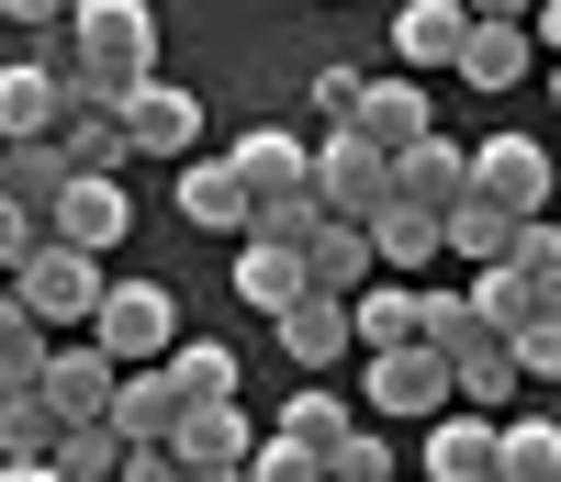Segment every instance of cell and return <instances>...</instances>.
<instances>
[{"instance_id":"obj_1","label":"cell","mask_w":561,"mask_h":482,"mask_svg":"<svg viewBox=\"0 0 561 482\" xmlns=\"http://www.w3.org/2000/svg\"><path fill=\"white\" fill-rule=\"evenodd\" d=\"M57 79L124 113L135 90L158 79V12H147V0H68V23H57Z\"/></svg>"},{"instance_id":"obj_2","label":"cell","mask_w":561,"mask_h":482,"mask_svg":"<svg viewBox=\"0 0 561 482\" xmlns=\"http://www.w3.org/2000/svg\"><path fill=\"white\" fill-rule=\"evenodd\" d=\"M427 348L449 359V393L472 404V415H505V404L528 393V381H517V359H505V336H494L472 303H460V292H427Z\"/></svg>"},{"instance_id":"obj_3","label":"cell","mask_w":561,"mask_h":482,"mask_svg":"<svg viewBox=\"0 0 561 482\" xmlns=\"http://www.w3.org/2000/svg\"><path fill=\"white\" fill-rule=\"evenodd\" d=\"M90 348L113 370H147L180 348V292L169 280H102V314H90Z\"/></svg>"},{"instance_id":"obj_4","label":"cell","mask_w":561,"mask_h":482,"mask_svg":"<svg viewBox=\"0 0 561 482\" xmlns=\"http://www.w3.org/2000/svg\"><path fill=\"white\" fill-rule=\"evenodd\" d=\"M12 303H23L45 336H90V314H102V259H79V248L45 236V248L12 269Z\"/></svg>"},{"instance_id":"obj_5","label":"cell","mask_w":561,"mask_h":482,"mask_svg":"<svg viewBox=\"0 0 561 482\" xmlns=\"http://www.w3.org/2000/svg\"><path fill=\"white\" fill-rule=\"evenodd\" d=\"M359 404L382 415V426H438L460 393H449V359L438 348H382V359L359 370Z\"/></svg>"},{"instance_id":"obj_6","label":"cell","mask_w":561,"mask_h":482,"mask_svg":"<svg viewBox=\"0 0 561 482\" xmlns=\"http://www.w3.org/2000/svg\"><path fill=\"white\" fill-rule=\"evenodd\" d=\"M225 169H237L248 214H270V203H314V147H304L293 124H248L237 147H225Z\"/></svg>"},{"instance_id":"obj_7","label":"cell","mask_w":561,"mask_h":482,"mask_svg":"<svg viewBox=\"0 0 561 482\" xmlns=\"http://www.w3.org/2000/svg\"><path fill=\"white\" fill-rule=\"evenodd\" d=\"M314 203L348 214V225H370L393 203V158L370 147V135H314Z\"/></svg>"},{"instance_id":"obj_8","label":"cell","mask_w":561,"mask_h":482,"mask_svg":"<svg viewBox=\"0 0 561 482\" xmlns=\"http://www.w3.org/2000/svg\"><path fill=\"white\" fill-rule=\"evenodd\" d=\"M472 203H494V214H550V147L539 135H483L472 147Z\"/></svg>"},{"instance_id":"obj_9","label":"cell","mask_w":561,"mask_h":482,"mask_svg":"<svg viewBox=\"0 0 561 482\" xmlns=\"http://www.w3.org/2000/svg\"><path fill=\"white\" fill-rule=\"evenodd\" d=\"M248 449H259L248 404H180V426H169V460L192 471V482H237V471H248Z\"/></svg>"},{"instance_id":"obj_10","label":"cell","mask_w":561,"mask_h":482,"mask_svg":"<svg viewBox=\"0 0 561 482\" xmlns=\"http://www.w3.org/2000/svg\"><path fill=\"white\" fill-rule=\"evenodd\" d=\"M348 348H427V280H382L370 269L359 292H348Z\"/></svg>"},{"instance_id":"obj_11","label":"cell","mask_w":561,"mask_h":482,"mask_svg":"<svg viewBox=\"0 0 561 482\" xmlns=\"http://www.w3.org/2000/svg\"><path fill=\"white\" fill-rule=\"evenodd\" d=\"M45 236L79 259H113L124 236H135V203H124V180H68L57 191V214H45Z\"/></svg>"},{"instance_id":"obj_12","label":"cell","mask_w":561,"mask_h":482,"mask_svg":"<svg viewBox=\"0 0 561 482\" xmlns=\"http://www.w3.org/2000/svg\"><path fill=\"white\" fill-rule=\"evenodd\" d=\"M124 147H135V158H203V102H192L180 79H147V90L124 102Z\"/></svg>"},{"instance_id":"obj_13","label":"cell","mask_w":561,"mask_h":482,"mask_svg":"<svg viewBox=\"0 0 561 482\" xmlns=\"http://www.w3.org/2000/svg\"><path fill=\"white\" fill-rule=\"evenodd\" d=\"M113 381H124V370L90 348V336H68V348H45V381H34V393H45V415H57V426H102Z\"/></svg>"},{"instance_id":"obj_14","label":"cell","mask_w":561,"mask_h":482,"mask_svg":"<svg viewBox=\"0 0 561 482\" xmlns=\"http://www.w3.org/2000/svg\"><path fill=\"white\" fill-rule=\"evenodd\" d=\"M270 325H280V359H293L304 381H325V370L348 359V303H337V292H304V303H280Z\"/></svg>"},{"instance_id":"obj_15","label":"cell","mask_w":561,"mask_h":482,"mask_svg":"<svg viewBox=\"0 0 561 482\" xmlns=\"http://www.w3.org/2000/svg\"><path fill=\"white\" fill-rule=\"evenodd\" d=\"M102 426H113V438L124 449H169V426H180V381L147 359V370H124L113 381V404H102Z\"/></svg>"},{"instance_id":"obj_16","label":"cell","mask_w":561,"mask_h":482,"mask_svg":"<svg viewBox=\"0 0 561 482\" xmlns=\"http://www.w3.org/2000/svg\"><path fill=\"white\" fill-rule=\"evenodd\" d=\"M57 147H68V169L79 180H124V113L113 102H90V90H68V102H57Z\"/></svg>"},{"instance_id":"obj_17","label":"cell","mask_w":561,"mask_h":482,"mask_svg":"<svg viewBox=\"0 0 561 482\" xmlns=\"http://www.w3.org/2000/svg\"><path fill=\"white\" fill-rule=\"evenodd\" d=\"M460 191H472V147H449V135H415L393 158V203H415V214H449Z\"/></svg>"},{"instance_id":"obj_18","label":"cell","mask_w":561,"mask_h":482,"mask_svg":"<svg viewBox=\"0 0 561 482\" xmlns=\"http://www.w3.org/2000/svg\"><path fill=\"white\" fill-rule=\"evenodd\" d=\"M415 482H494V415L449 404V415L427 426V460H415Z\"/></svg>"},{"instance_id":"obj_19","label":"cell","mask_w":561,"mask_h":482,"mask_svg":"<svg viewBox=\"0 0 561 482\" xmlns=\"http://www.w3.org/2000/svg\"><path fill=\"white\" fill-rule=\"evenodd\" d=\"M57 102H68V79L45 68V57H12V68H0V147L57 135Z\"/></svg>"},{"instance_id":"obj_20","label":"cell","mask_w":561,"mask_h":482,"mask_svg":"<svg viewBox=\"0 0 561 482\" xmlns=\"http://www.w3.org/2000/svg\"><path fill=\"white\" fill-rule=\"evenodd\" d=\"M348 135H370L382 158H404L415 135H438V113H427V90H415V79H370L359 113H348Z\"/></svg>"},{"instance_id":"obj_21","label":"cell","mask_w":561,"mask_h":482,"mask_svg":"<svg viewBox=\"0 0 561 482\" xmlns=\"http://www.w3.org/2000/svg\"><path fill=\"white\" fill-rule=\"evenodd\" d=\"M460 79H472L483 90V102H494V90H517L528 68H539V45H528V23H472V34H460V57H449Z\"/></svg>"},{"instance_id":"obj_22","label":"cell","mask_w":561,"mask_h":482,"mask_svg":"<svg viewBox=\"0 0 561 482\" xmlns=\"http://www.w3.org/2000/svg\"><path fill=\"white\" fill-rule=\"evenodd\" d=\"M180 225L192 236H248V191L225 158H180Z\"/></svg>"},{"instance_id":"obj_23","label":"cell","mask_w":561,"mask_h":482,"mask_svg":"<svg viewBox=\"0 0 561 482\" xmlns=\"http://www.w3.org/2000/svg\"><path fill=\"white\" fill-rule=\"evenodd\" d=\"M359 280H370V236L348 225V214H314V236H304V292H359Z\"/></svg>"},{"instance_id":"obj_24","label":"cell","mask_w":561,"mask_h":482,"mask_svg":"<svg viewBox=\"0 0 561 482\" xmlns=\"http://www.w3.org/2000/svg\"><path fill=\"white\" fill-rule=\"evenodd\" d=\"M68 180H79V169H68L57 135H34V147H0V203H23L34 225L57 214V191H68Z\"/></svg>"},{"instance_id":"obj_25","label":"cell","mask_w":561,"mask_h":482,"mask_svg":"<svg viewBox=\"0 0 561 482\" xmlns=\"http://www.w3.org/2000/svg\"><path fill=\"white\" fill-rule=\"evenodd\" d=\"M460 34H472V12H460V0H404V12H393V57H404V79H415V68H449Z\"/></svg>"},{"instance_id":"obj_26","label":"cell","mask_w":561,"mask_h":482,"mask_svg":"<svg viewBox=\"0 0 561 482\" xmlns=\"http://www.w3.org/2000/svg\"><path fill=\"white\" fill-rule=\"evenodd\" d=\"M438 259H472V269H505V259H517V214H494V203H472V191H460V203L438 214Z\"/></svg>"},{"instance_id":"obj_27","label":"cell","mask_w":561,"mask_h":482,"mask_svg":"<svg viewBox=\"0 0 561 482\" xmlns=\"http://www.w3.org/2000/svg\"><path fill=\"white\" fill-rule=\"evenodd\" d=\"M359 236H370V269H382V280H415L438 259V214H415V203H382Z\"/></svg>"},{"instance_id":"obj_28","label":"cell","mask_w":561,"mask_h":482,"mask_svg":"<svg viewBox=\"0 0 561 482\" xmlns=\"http://www.w3.org/2000/svg\"><path fill=\"white\" fill-rule=\"evenodd\" d=\"M237 303H259V314L304 303V248H270V236H237Z\"/></svg>"},{"instance_id":"obj_29","label":"cell","mask_w":561,"mask_h":482,"mask_svg":"<svg viewBox=\"0 0 561 482\" xmlns=\"http://www.w3.org/2000/svg\"><path fill=\"white\" fill-rule=\"evenodd\" d=\"M494 482H561V426L550 415H505L494 426Z\"/></svg>"},{"instance_id":"obj_30","label":"cell","mask_w":561,"mask_h":482,"mask_svg":"<svg viewBox=\"0 0 561 482\" xmlns=\"http://www.w3.org/2000/svg\"><path fill=\"white\" fill-rule=\"evenodd\" d=\"M158 370L180 381V404H237V348H225V336H180Z\"/></svg>"},{"instance_id":"obj_31","label":"cell","mask_w":561,"mask_h":482,"mask_svg":"<svg viewBox=\"0 0 561 482\" xmlns=\"http://www.w3.org/2000/svg\"><path fill=\"white\" fill-rule=\"evenodd\" d=\"M348 426H359V415H348V393H325V381H304V393L280 404V426H270V438H293V449H314V460H325V449L348 438Z\"/></svg>"},{"instance_id":"obj_32","label":"cell","mask_w":561,"mask_h":482,"mask_svg":"<svg viewBox=\"0 0 561 482\" xmlns=\"http://www.w3.org/2000/svg\"><path fill=\"white\" fill-rule=\"evenodd\" d=\"M45 348H57V336L0 292V393H34V381H45Z\"/></svg>"},{"instance_id":"obj_33","label":"cell","mask_w":561,"mask_h":482,"mask_svg":"<svg viewBox=\"0 0 561 482\" xmlns=\"http://www.w3.org/2000/svg\"><path fill=\"white\" fill-rule=\"evenodd\" d=\"M505 269L528 280V303H539V314H561V225H550V214L517 225V259H505Z\"/></svg>"},{"instance_id":"obj_34","label":"cell","mask_w":561,"mask_h":482,"mask_svg":"<svg viewBox=\"0 0 561 482\" xmlns=\"http://www.w3.org/2000/svg\"><path fill=\"white\" fill-rule=\"evenodd\" d=\"M45 460H57V482H124V438L113 426H57Z\"/></svg>"},{"instance_id":"obj_35","label":"cell","mask_w":561,"mask_h":482,"mask_svg":"<svg viewBox=\"0 0 561 482\" xmlns=\"http://www.w3.org/2000/svg\"><path fill=\"white\" fill-rule=\"evenodd\" d=\"M57 449V415H45V393H0V460H45Z\"/></svg>"},{"instance_id":"obj_36","label":"cell","mask_w":561,"mask_h":482,"mask_svg":"<svg viewBox=\"0 0 561 482\" xmlns=\"http://www.w3.org/2000/svg\"><path fill=\"white\" fill-rule=\"evenodd\" d=\"M460 303H472V314H483L494 336H517V325L539 314V303H528V280H517V269H472V292H460Z\"/></svg>"},{"instance_id":"obj_37","label":"cell","mask_w":561,"mask_h":482,"mask_svg":"<svg viewBox=\"0 0 561 482\" xmlns=\"http://www.w3.org/2000/svg\"><path fill=\"white\" fill-rule=\"evenodd\" d=\"M325 482H404L393 471V438H382V426H348V438L325 449Z\"/></svg>"},{"instance_id":"obj_38","label":"cell","mask_w":561,"mask_h":482,"mask_svg":"<svg viewBox=\"0 0 561 482\" xmlns=\"http://www.w3.org/2000/svg\"><path fill=\"white\" fill-rule=\"evenodd\" d=\"M505 359H517V381H561V314H528L505 336Z\"/></svg>"},{"instance_id":"obj_39","label":"cell","mask_w":561,"mask_h":482,"mask_svg":"<svg viewBox=\"0 0 561 482\" xmlns=\"http://www.w3.org/2000/svg\"><path fill=\"white\" fill-rule=\"evenodd\" d=\"M237 482H325V460H314V449H293V438H259Z\"/></svg>"},{"instance_id":"obj_40","label":"cell","mask_w":561,"mask_h":482,"mask_svg":"<svg viewBox=\"0 0 561 482\" xmlns=\"http://www.w3.org/2000/svg\"><path fill=\"white\" fill-rule=\"evenodd\" d=\"M359 90H370L359 68H314V124H325V135H348V113H359Z\"/></svg>"},{"instance_id":"obj_41","label":"cell","mask_w":561,"mask_h":482,"mask_svg":"<svg viewBox=\"0 0 561 482\" xmlns=\"http://www.w3.org/2000/svg\"><path fill=\"white\" fill-rule=\"evenodd\" d=\"M34 248H45V225H34L23 203H0V280H12V269H23Z\"/></svg>"},{"instance_id":"obj_42","label":"cell","mask_w":561,"mask_h":482,"mask_svg":"<svg viewBox=\"0 0 561 482\" xmlns=\"http://www.w3.org/2000/svg\"><path fill=\"white\" fill-rule=\"evenodd\" d=\"M0 23H23V34H57V23H68V0H0Z\"/></svg>"},{"instance_id":"obj_43","label":"cell","mask_w":561,"mask_h":482,"mask_svg":"<svg viewBox=\"0 0 561 482\" xmlns=\"http://www.w3.org/2000/svg\"><path fill=\"white\" fill-rule=\"evenodd\" d=\"M528 45H539V57L561 68V0H528Z\"/></svg>"},{"instance_id":"obj_44","label":"cell","mask_w":561,"mask_h":482,"mask_svg":"<svg viewBox=\"0 0 561 482\" xmlns=\"http://www.w3.org/2000/svg\"><path fill=\"white\" fill-rule=\"evenodd\" d=\"M124 482H192V471H180L169 449H124Z\"/></svg>"},{"instance_id":"obj_45","label":"cell","mask_w":561,"mask_h":482,"mask_svg":"<svg viewBox=\"0 0 561 482\" xmlns=\"http://www.w3.org/2000/svg\"><path fill=\"white\" fill-rule=\"evenodd\" d=\"M472 23H528V0H460Z\"/></svg>"},{"instance_id":"obj_46","label":"cell","mask_w":561,"mask_h":482,"mask_svg":"<svg viewBox=\"0 0 561 482\" xmlns=\"http://www.w3.org/2000/svg\"><path fill=\"white\" fill-rule=\"evenodd\" d=\"M0 482H57V460H0Z\"/></svg>"}]
</instances>
